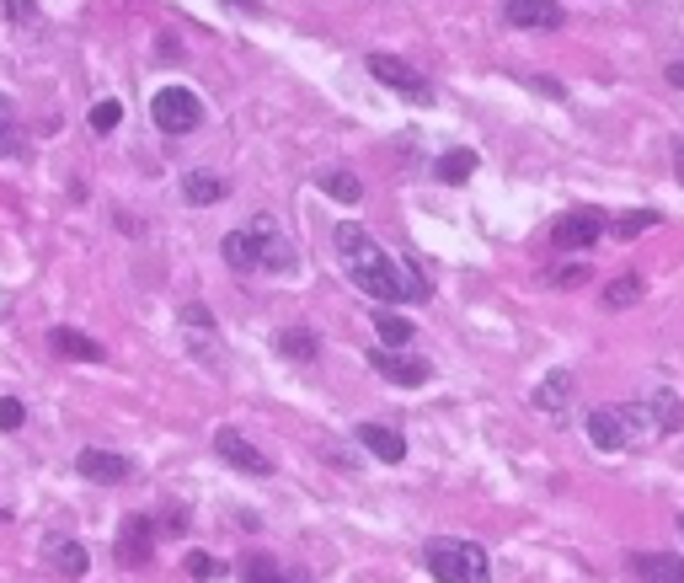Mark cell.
<instances>
[{
    "label": "cell",
    "instance_id": "cell-1",
    "mask_svg": "<svg viewBox=\"0 0 684 583\" xmlns=\"http://www.w3.org/2000/svg\"><path fill=\"white\" fill-rule=\"evenodd\" d=\"M332 236H337V257H342V268H348V279L359 284L369 300L401 305V300H428L433 295V284L423 279V273L391 263L364 225H337Z\"/></svg>",
    "mask_w": 684,
    "mask_h": 583
},
{
    "label": "cell",
    "instance_id": "cell-2",
    "mask_svg": "<svg viewBox=\"0 0 684 583\" xmlns=\"http://www.w3.org/2000/svg\"><path fill=\"white\" fill-rule=\"evenodd\" d=\"M220 252L236 273H294V263H300L294 247L284 241V230H278L268 214H257V220L241 225V230H230L220 241Z\"/></svg>",
    "mask_w": 684,
    "mask_h": 583
},
{
    "label": "cell",
    "instance_id": "cell-3",
    "mask_svg": "<svg viewBox=\"0 0 684 583\" xmlns=\"http://www.w3.org/2000/svg\"><path fill=\"white\" fill-rule=\"evenodd\" d=\"M423 562L439 583H487L492 578V557L476 541H433L423 551Z\"/></svg>",
    "mask_w": 684,
    "mask_h": 583
},
{
    "label": "cell",
    "instance_id": "cell-4",
    "mask_svg": "<svg viewBox=\"0 0 684 583\" xmlns=\"http://www.w3.org/2000/svg\"><path fill=\"white\" fill-rule=\"evenodd\" d=\"M150 118L161 134H193L204 124V102H198L193 86H161L150 97Z\"/></svg>",
    "mask_w": 684,
    "mask_h": 583
},
{
    "label": "cell",
    "instance_id": "cell-5",
    "mask_svg": "<svg viewBox=\"0 0 684 583\" xmlns=\"http://www.w3.org/2000/svg\"><path fill=\"white\" fill-rule=\"evenodd\" d=\"M364 65H369V75H375L380 86H391L396 97H407V102H417V107H428V102H433L428 75H423V70H412L407 59H396V54H369Z\"/></svg>",
    "mask_w": 684,
    "mask_h": 583
},
{
    "label": "cell",
    "instance_id": "cell-6",
    "mask_svg": "<svg viewBox=\"0 0 684 583\" xmlns=\"http://www.w3.org/2000/svg\"><path fill=\"white\" fill-rule=\"evenodd\" d=\"M599 236H610V220L599 209H567L562 220L551 225V247L556 252H588Z\"/></svg>",
    "mask_w": 684,
    "mask_h": 583
},
{
    "label": "cell",
    "instance_id": "cell-7",
    "mask_svg": "<svg viewBox=\"0 0 684 583\" xmlns=\"http://www.w3.org/2000/svg\"><path fill=\"white\" fill-rule=\"evenodd\" d=\"M583 428H588V444H594V450L615 455V450H626L631 434H636V412H626V407H594L583 418Z\"/></svg>",
    "mask_w": 684,
    "mask_h": 583
},
{
    "label": "cell",
    "instance_id": "cell-8",
    "mask_svg": "<svg viewBox=\"0 0 684 583\" xmlns=\"http://www.w3.org/2000/svg\"><path fill=\"white\" fill-rule=\"evenodd\" d=\"M369 370L380 380H391V386H428L433 380V364L417 359V354H396V348H369Z\"/></svg>",
    "mask_w": 684,
    "mask_h": 583
},
{
    "label": "cell",
    "instance_id": "cell-9",
    "mask_svg": "<svg viewBox=\"0 0 684 583\" xmlns=\"http://www.w3.org/2000/svg\"><path fill=\"white\" fill-rule=\"evenodd\" d=\"M572 396H578V375H572L567 364H556V370H546V375L535 380L530 402L546 412V418H562V412L572 407Z\"/></svg>",
    "mask_w": 684,
    "mask_h": 583
},
{
    "label": "cell",
    "instance_id": "cell-10",
    "mask_svg": "<svg viewBox=\"0 0 684 583\" xmlns=\"http://www.w3.org/2000/svg\"><path fill=\"white\" fill-rule=\"evenodd\" d=\"M214 450H220V460H225V466L246 471V477H273V460L262 455L252 439H241L236 428H220V434H214Z\"/></svg>",
    "mask_w": 684,
    "mask_h": 583
},
{
    "label": "cell",
    "instance_id": "cell-11",
    "mask_svg": "<svg viewBox=\"0 0 684 583\" xmlns=\"http://www.w3.org/2000/svg\"><path fill=\"white\" fill-rule=\"evenodd\" d=\"M503 22L508 27H540V33H551V27H562V0H503Z\"/></svg>",
    "mask_w": 684,
    "mask_h": 583
},
{
    "label": "cell",
    "instance_id": "cell-12",
    "mask_svg": "<svg viewBox=\"0 0 684 583\" xmlns=\"http://www.w3.org/2000/svg\"><path fill=\"white\" fill-rule=\"evenodd\" d=\"M150 535H155V519L145 514H129L118 530V562L123 567H150Z\"/></svg>",
    "mask_w": 684,
    "mask_h": 583
},
{
    "label": "cell",
    "instance_id": "cell-13",
    "mask_svg": "<svg viewBox=\"0 0 684 583\" xmlns=\"http://www.w3.org/2000/svg\"><path fill=\"white\" fill-rule=\"evenodd\" d=\"M75 471H81V477L86 482H123V477H129V455H118V450H81V455H75Z\"/></svg>",
    "mask_w": 684,
    "mask_h": 583
},
{
    "label": "cell",
    "instance_id": "cell-14",
    "mask_svg": "<svg viewBox=\"0 0 684 583\" xmlns=\"http://www.w3.org/2000/svg\"><path fill=\"white\" fill-rule=\"evenodd\" d=\"M43 562H49L54 573H65V578H86V567H91L86 546L70 541V535H49V541H43Z\"/></svg>",
    "mask_w": 684,
    "mask_h": 583
},
{
    "label": "cell",
    "instance_id": "cell-15",
    "mask_svg": "<svg viewBox=\"0 0 684 583\" xmlns=\"http://www.w3.org/2000/svg\"><path fill=\"white\" fill-rule=\"evenodd\" d=\"M49 348H54V354H65V359H81V364H102L107 359V348L97 343V337H86V332H75V327H54L49 332Z\"/></svg>",
    "mask_w": 684,
    "mask_h": 583
},
{
    "label": "cell",
    "instance_id": "cell-16",
    "mask_svg": "<svg viewBox=\"0 0 684 583\" xmlns=\"http://www.w3.org/2000/svg\"><path fill=\"white\" fill-rule=\"evenodd\" d=\"M359 444L375 450L385 466H401V460H407V439H401L396 428H385V423H359Z\"/></svg>",
    "mask_w": 684,
    "mask_h": 583
},
{
    "label": "cell",
    "instance_id": "cell-17",
    "mask_svg": "<svg viewBox=\"0 0 684 583\" xmlns=\"http://www.w3.org/2000/svg\"><path fill=\"white\" fill-rule=\"evenodd\" d=\"M273 348H278V359H289V364H310L321 354V337L310 332V327H284L273 337Z\"/></svg>",
    "mask_w": 684,
    "mask_h": 583
},
{
    "label": "cell",
    "instance_id": "cell-18",
    "mask_svg": "<svg viewBox=\"0 0 684 583\" xmlns=\"http://www.w3.org/2000/svg\"><path fill=\"white\" fill-rule=\"evenodd\" d=\"M647 418H652V428H658V434H679L684 402H679L674 391H652V396H647Z\"/></svg>",
    "mask_w": 684,
    "mask_h": 583
},
{
    "label": "cell",
    "instance_id": "cell-19",
    "mask_svg": "<svg viewBox=\"0 0 684 583\" xmlns=\"http://www.w3.org/2000/svg\"><path fill=\"white\" fill-rule=\"evenodd\" d=\"M225 193H230L225 177H214V172H188V177H182V198H188V204H198V209L220 204Z\"/></svg>",
    "mask_w": 684,
    "mask_h": 583
},
{
    "label": "cell",
    "instance_id": "cell-20",
    "mask_svg": "<svg viewBox=\"0 0 684 583\" xmlns=\"http://www.w3.org/2000/svg\"><path fill=\"white\" fill-rule=\"evenodd\" d=\"M636 573L647 583H684V562L663 557V551H642V557H636Z\"/></svg>",
    "mask_w": 684,
    "mask_h": 583
},
{
    "label": "cell",
    "instance_id": "cell-21",
    "mask_svg": "<svg viewBox=\"0 0 684 583\" xmlns=\"http://www.w3.org/2000/svg\"><path fill=\"white\" fill-rule=\"evenodd\" d=\"M22 156V118H17V102L0 91V161Z\"/></svg>",
    "mask_w": 684,
    "mask_h": 583
},
{
    "label": "cell",
    "instance_id": "cell-22",
    "mask_svg": "<svg viewBox=\"0 0 684 583\" xmlns=\"http://www.w3.org/2000/svg\"><path fill=\"white\" fill-rule=\"evenodd\" d=\"M316 182H321V193H332V198H337V204H359V198H364V182L353 177V172H342V166L321 172Z\"/></svg>",
    "mask_w": 684,
    "mask_h": 583
},
{
    "label": "cell",
    "instance_id": "cell-23",
    "mask_svg": "<svg viewBox=\"0 0 684 583\" xmlns=\"http://www.w3.org/2000/svg\"><path fill=\"white\" fill-rule=\"evenodd\" d=\"M375 332H380L385 348H407V343H412V321L401 316V311H391V305H385V311H375Z\"/></svg>",
    "mask_w": 684,
    "mask_h": 583
},
{
    "label": "cell",
    "instance_id": "cell-24",
    "mask_svg": "<svg viewBox=\"0 0 684 583\" xmlns=\"http://www.w3.org/2000/svg\"><path fill=\"white\" fill-rule=\"evenodd\" d=\"M647 295V284H642V273H620V279L604 289V305H610V311H626V305H636Z\"/></svg>",
    "mask_w": 684,
    "mask_h": 583
},
{
    "label": "cell",
    "instance_id": "cell-25",
    "mask_svg": "<svg viewBox=\"0 0 684 583\" xmlns=\"http://www.w3.org/2000/svg\"><path fill=\"white\" fill-rule=\"evenodd\" d=\"M658 220H663L658 209H631V214H615V220H610V236L631 241V236H642V230H652Z\"/></svg>",
    "mask_w": 684,
    "mask_h": 583
},
{
    "label": "cell",
    "instance_id": "cell-26",
    "mask_svg": "<svg viewBox=\"0 0 684 583\" xmlns=\"http://www.w3.org/2000/svg\"><path fill=\"white\" fill-rule=\"evenodd\" d=\"M471 172H476V150H449V156H439V166H433L439 182H465Z\"/></svg>",
    "mask_w": 684,
    "mask_h": 583
},
{
    "label": "cell",
    "instance_id": "cell-27",
    "mask_svg": "<svg viewBox=\"0 0 684 583\" xmlns=\"http://www.w3.org/2000/svg\"><path fill=\"white\" fill-rule=\"evenodd\" d=\"M241 583H305V573H284L273 557H252L246 562V578Z\"/></svg>",
    "mask_w": 684,
    "mask_h": 583
},
{
    "label": "cell",
    "instance_id": "cell-28",
    "mask_svg": "<svg viewBox=\"0 0 684 583\" xmlns=\"http://www.w3.org/2000/svg\"><path fill=\"white\" fill-rule=\"evenodd\" d=\"M182 573L188 578H225V562L220 557H209V551H188V557H182Z\"/></svg>",
    "mask_w": 684,
    "mask_h": 583
},
{
    "label": "cell",
    "instance_id": "cell-29",
    "mask_svg": "<svg viewBox=\"0 0 684 583\" xmlns=\"http://www.w3.org/2000/svg\"><path fill=\"white\" fill-rule=\"evenodd\" d=\"M118 124H123V107L113 97H102L97 107H91V129H97V134H113Z\"/></svg>",
    "mask_w": 684,
    "mask_h": 583
},
{
    "label": "cell",
    "instance_id": "cell-30",
    "mask_svg": "<svg viewBox=\"0 0 684 583\" xmlns=\"http://www.w3.org/2000/svg\"><path fill=\"white\" fill-rule=\"evenodd\" d=\"M588 279H594V273H588L583 263H567V268H556V273H551V284H556V289H583Z\"/></svg>",
    "mask_w": 684,
    "mask_h": 583
},
{
    "label": "cell",
    "instance_id": "cell-31",
    "mask_svg": "<svg viewBox=\"0 0 684 583\" xmlns=\"http://www.w3.org/2000/svg\"><path fill=\"white\" fill-rule=\"evenodd\" d=\"M27 423V407H22V396H0V428H22Z\"/></svg>",
    "mask_w": 684,
    "mask_h": 583
},
{
    "label": "cell",
    "instance_id": "cell-32",
    "mask_svg": "<svg viewBox=\"0 0 684 583\" xmlns=\"http://www.w3.org/2000/svg\"><path fill=\"white\" fill-rule=\"evenodd\" d=\"M6 17L17 22V27H33L38 22V6H33V0H6Z\"/></svg>",
    "mask_w": 684,
    "mask_h": 583
},
{
    "label": "cell",
    "instance_id": "cell-33",
    "mask_svg": "<svg viewBox=\"0 0 684 583\" xmlns=\"http://www.w3.org/2000/svg\"><path fill=\"white\" fill-rule=\"evenodd\" d=\"M182 321H188V327H198V332H209V327H214L209 305H182Z\"/></svg>",
    "mask_w": 684,
    "mask_h": 583
},
{
    "label": "cell",
    "instance_id": "cell-34",
    "mask_svg": "<svg viewBox=\"0 0 684 583\" xmlns=\"http://www.w3.org/2000/svg\"><path fill=\"white\" fill-rule=\"evenodd\" d=\"M674 177H679V182H684V140H679V145H674Z\"/></svg>",
    "mask_w": 684,
    "mask_h": 583
},
{
    "label": "cell",
    "instance_id": "cell-35",
    "mask_svg": "<svg viewBox=\"0 0 684 583\" xmlns=\"http://www.w3.org/2000/svg\"><path fill=\"white\" fill-rule=\"evenodd\" d=\"M668 81H674V86H684V59H679V65H668Z\"/></svg>",
    "mask_w": 684,
    "mask_h": 583
},
{
    "label": "cell",
    "instance_id": "cell-36",
    "mask_svg": "<svg viewBox=\"0 0 684 583\" xmlns=\"http://www.w3.org/2000/svg\"><path fill=\"white\" fill-rule=\"evenodd\" d=\"M236 6H257V0H236Z\"/></svg>",
    "mask_w": 684,
    "mask_h": 583
}]
</instances>
